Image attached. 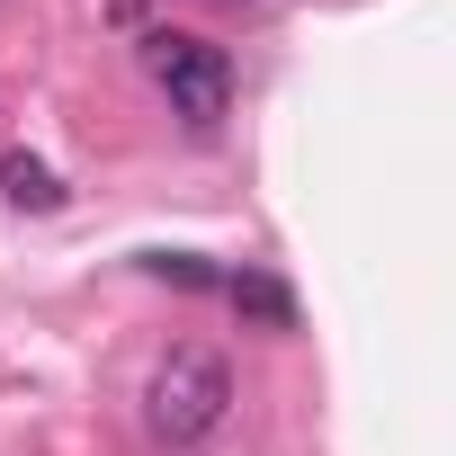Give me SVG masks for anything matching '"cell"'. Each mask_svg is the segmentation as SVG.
<instances>
[{
    "label": "cell",
    "instance_id": "cell-1",
    "mask_svg": "<svg viewBox=\"0 0 456 456\" xmlns=\"http://www.w3.org/2000/svg\"><path fill=\"white\" fill-rule=\"evenodd\" d=\"M224 411H233V367H224L215 349H170V358L143 376V429H152L161 447L215 438Z\"/></svg>",
    "mask_w": 456,
    "mask_h": 456
},
{
    "label": "cell",
    "instance_id": "cell-2",
    "mask_svg": "<svg viewBox=\"0 0 456 456\" xmlns=\"http://www.w3.org/2000/svg\"><path fill=\"white\" fill-rule=\"evenodd\" d=\"M143 72L170 99V117H188V126H215L233 108V63H224V45H206L188 28H152L143 37Z\"/></svg>",
    "mask_w": 456,
    "mask_h": 456
},
{
    "label": "cell",
    "instance_id": "cell-3",
    "mask_svg": "<svg viewBox=\"0 0 456 456\" xmlns=\"http://www.w3.org/2000/svg\"><path fill=\"white\" fill-rule=\"evenodd\" d=\"M0 188H10L19 206H37V215H45V206H63V179H54L37 152H10V161H0Z\"/></svg>",
    "mask_w": 456,
    "mask_h": 456
},
{
    "label": "cell",
    "instance_id": "cell-4",
    "mask_svg": "<svg viewBox=\"0 0 456 456\" xmlns=\"http://www.w3.org/2000/svg\"><path fill=\"white\" fill-rule=\"evenodd\" d=\"M224 296H233L242 314H260V322H278V331L296 322V305H287V287H278V278H224Z\"/></svg>",
    "mask_w": 456,
    "mask_h": 456
},
{
    "label": "cell",
    "instance_id": "cell-5",
    "mask_svg": "<svg viewBox=\"0 0 456 456\" xmlns=\"http://www.w3.org/2000/svg\"><path fill=\"white\" fill-rule=\"evenodd\" d=\"M215 10H269V0H215Z\"/></svg>",
    "mask_w": 456,
    "mask_h": 456
}]
</instances>
